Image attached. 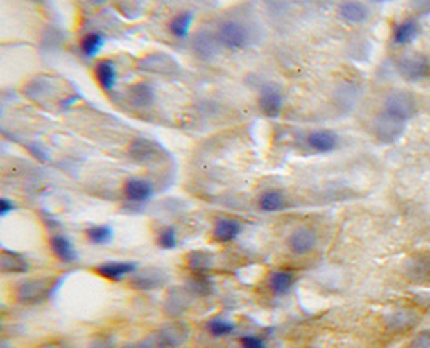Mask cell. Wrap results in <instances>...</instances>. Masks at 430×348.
<instances>
[{
  "label": "cell",
  "instance_id": "cell-26",
  "mask_svg": "<svg viewBox=\"0 0 430 348\" xmlns=\"http://www.w3.org/2000/svg\"><path fill=\"white\" fill-rule=\"evenodd\" d=\"M295 282L293 272L290 271H276L269 279V289L274 293V295H287L292 289Z\"/></svg>",
  "mask_w": 430,
  "mask_h": 348
},
{
  "label": "cell",
  "instance_id": "cell-23",
  "mask_svg": "<svg viewBox=\"0 0 430 348\" xmlns=\"http://www.w3.org/2000/svg\"><path fill=\"white\" fill-rule=\"evenodd\" d=\"M187 266L195 275H207L213 266V255L203 250H195L187 255Z\"/></svg>",
  "mask_w": 430,
  "mask_h": 348
},
{
  "label": "cell",
  "instance_id": "cell-21",
  "mask_svg": "<svg viewBox=\"0 0 430 348\" xmlns=\"http://www.w3.org/2000/svg\"><path fill=\"white\" fill-rule=\"evenodd\" d=\"M50 248L55 253V256L63 263H74L78 260V252L74 250L73 243L68 241V237L62 236V234H55L50 238Z\"/></svg>",
  "mask_w": 430,
  "mask_h": 348
},
{
  "label": "cell",
  "instance_id": "cell-29",
  "mask_svg": "<svg viewBox=\"0 0 430 348\" xmlns=\"http://www.w3.org/2000/svg\"><path fill=\"white\" fill-rule=\"evenodd\" d=\"M86 238L94 245H107L113 241V229L110 226H92L86 229Z\"/></svg>",
  "mask_w": 430,
  "mask_h": 348
},
{
  "label": "cell",
  "instance_id": "cell-17",
  "mask_svg": "<svg viewBox=\"0 0 430 348\" xmlns=\"http://www.w3.org/2000/svg\"><path fill=\"white\" fill-rule=\"evenodd\" d=\"M155 89L147 82H139L128 91V101L136 108H150L155 103Z\"/></svg>",
  "mask_w": 430,
  "mask_h": 348
},
{
  "label": "cell",
  "instance_id": "cell-4",
  "mask_svg": "<svg viewBox=\"0 0 430 348\" xmlns=\"http://www.w3.org/2000/svg\"><path fill=\"white\" fill-rule=\"evenodd\" d=\"M52 279H29L24 281L18 286L17 298L22 303L26 305H33V303L42 302L52 293Z\"/></svg>",
  "mask_w": 430,
  "mask_h": 348
},
{
  "label": "cell",
  "instance_id": "cell-6",
  "mask_svg": "<svg viewBox=\"0 0 430 348\" xmlns=\"http://www.w3.org/2000/svg\"><path fill=\"white\" fill-rule=\"evenodd\" d=\"M168 277L162 270L157 268H145V270L136 271L129 276V286L137 290H155L166 284Z\"/></svg>",
  "mask_w": 430,
  "mask_h": 348
},
{
  "label": "cell",
  "instance_id": "cell-28",
  "mask_svg": "<svg viewBox=\"0 0 430 348\" xmlns=\"http://www.w3.org/2000/svg\"><path fill=\"white\" fill-rule=\"evenodd\" d=\"M105 46V37L100 33H87L81 39V52L87 58H94Z\"/></svg>",
  "mask_w": 430,
  "mask_h": 348
},
{
  "label": "cell",
  "instance_id": "cell-15",
  "mask_svg": "<svg viewBox=\"0 0 430 348\" xmlns=\"http://www.w3.org/2000/svg\"><path fill=\"white\" fill-rule=\"evenodd\" d=\"M240 232H242V225H240L237 220H232V218H219V220L214 223L213 238L219 243H229L236 241Z\"/></svg>",
  "mask_w": 430,
  "mask_h": 348
},
{
  "label": "cell",
  "instance_id": "cell-12",
  "mask_svg": "<svg viewBox=\"0 0 430 348\" xmlns=\"http://www.w3.org/2000/svg\"><path fill=\"white\" fill-rule=\"evenodd\" d=\"M307 143L314 152L331 153L338 147V136L329 129H316V131L308 134Z\"/></svg>",
  "mask_w": 430,
  "mask_h": 348
},
{
  "label": "cell",
  "instance_id": "cell-11",
  "mask_svg": "<svg viewBox=\"0 0 430 348\" xmlns=\"http://www.w3.org/2000/svg\"><path fill=\"white\" fill-rule=\"evenodd\" d=\"M137 271V265L132 261H108L96 268L98 276L108 281H123L126 276H132Z\"/></svg>",
  "mask_w": 430,
  "mask_h": 348
},
{
  "label": "cell",
  "instance_id": "cell-18",
  "mask_svg": "<svg viewBox=\"0 0 430 348\" xmlns=\"http://www.w3.org/2000/svg\"><path fill=\"white\" fill-rule=\"evenodd\" d=\"M0 270L5 275H22L29 270V263L23 255L12 250H2L0 255Z\"/></svg>",
  "mask_w": 430,
  "mask_h": 348
},
{
  "label": "cell",
  "instance_id": "cell-1",
  "mask_svg": "<svg viewBox=\"0 0 430 348\" xmlns=\"http://www.w3.org/2000/svg\"><path fill=\"white\" fill-rule=\"evenodd\" d=\"M381 113L395 121L406 124L418 113V102L409 92L393 91L385 97Z\"/></svg>",
  "mask_w": 430,
  "mask_h": 348
},
{
  "label": "cell",
  "instance_id": "cell-13",
  "mask_svg": "<svg viewBox=\"0 0 430 348\" xmlns=\"http://www.w3.org/2000/svg\"><path fill=\"white\" fill-rule=\"evenodd\" d=\"M123 192L129 200L142 203V202L150 200V198L153 197V186L147 181V179L131 177L124 182Z\"/></svg>",
  "mask_w": 430,
  "mask_h": 348
},
{
  "label": "cell",
  "instance_id": "cell-36",
  "mask_svg": "<svg viewBox=\"0 0 430 348\" xmlns=\"http://www.w3.org/2000/svg\"><path fill=\"white\" fill-rule=\"evenodd\" d=\"M91 348H117V347H114V342H113L112 337L98 336L92 340Z\"/></svg>",
  "mask_w": 430,
  "mask_h": 348
},
{
  "label": "cell",
  "instance_id": "cell-35",
  "mask_svg": "<svg viewBox=\"0 0 430 348\" xmlns=\"http://www.w3.org/2000/svg\"><path fill=\"white\" fill-rule=\"evenodd\" d=\"M242 347L243 348H266V345H264V340L258 336L242 337Z\"/></svg>",
  "mask_w": 430,
  "mask_h": 348
},
{
  "label": "cell",
  "instance_id": "cell-2",
  "mask_svg": "<svg viewBox=\"0 0 430 348\" xmlns=\"http://www.w3.org/2000/svg\"><path fill=\"white\" fill-rule=\"evenodd\" d=\"M216 37L221 47L232 52L242 51L250 42L248 28L242 21H239V19H226V21L219 24Z\"/></svg>",
  "mask_w": 430,
  "mask_h": 348
},
{
  "label": "cell",
  "instance_id": "cell-31",
  "mask_svg": "<svg viewBox=\"0 0 430 348\" xmlns=\"http://www.w3.org/2000/svg\"><path fill=\"white\" fill-rule=\"evenodd\" d=\"M157 242H158L160 248H163V250H173V248H176L178 247V232H176V229H174V227H171V226L163 227V229L158 232Z\"/></svg>",
  "mask_w": 430,
  "mask_h": 348
},
{
  "label": "cell",
  "instance_id": "cell-37",
  "mask_svg": "<svg viewBox=\"0 0 430 348\" xmlns=\"http://www.w3.org/2000/svg\"><path fill=\"white\" fill-rule=\"evenodd\" d=\"M15 208H17V205H15L12 200H8L7 197H3L2 200H0V216H7Z\"/></svg>",
  "mask_w": 430,
  "mask_h": 348
},
{
  "label": "cell",
  "instance_id": "cell-33",
  "mask_svg": "<svg viewBox=\"0 0 430 348\" xmlns=\"http://www.w3.org/2000/svg\"><path fill=\"white\" fill-rule=\"evenodd\" d=\"M123 348H169V347L166 345V342H164V339L158 331V332H155L153 336L147 337V339L136 342V344H129Z\"/></svg>",
  "mask_w": 430,
  "mask_h": 348
},
{
  "label": "cell",
  "instance_id": "cell-5",
  "mask_svg": "<svg viewBox=\"0 0 430 348\" xmlns=\"http://www.w3.org/2000/svg\"><path fill=\"white\" fill-rule=\"evenodd\" d=\"M258 105L263 115H266L268 118H277L284 108V96L281 87L276 86V84H264L259 89Z\"/></svg>",
  "mask_w": 430,
  "mask_h": 348
},
{
  "label": "cell",
  "instance_id": "cell-24",
  "mask_svg": "<svg viewBox=\"0 0 430 348\" xmlns=\"http://www.w3.org/2000/svg\"><path fill=\"white\" fill-rule=\"evenodd\" d=\"M195 19V15L192 12H182L178 13L171 21H169V33L176 39H186L191 33V26Z\"/></svg>",
  "mask_w": 430,
  "mask_h": 348
},
{
  "label": "cell",
  "instance_id": "cell-32",
  "mask_svg": "<svg viewBox=\"0 0 430 348\" xmlns=\"http://www.w3.org/2000/svg\"><path fill=\"white\" fill-rule=\"evenodd\" d=\"M208 327V332L214 337H226L229 334H232L234 331H236V326L232 324L231 321H224V320H219V317H216V320H212L207 324Z\"/></svg>",
  "mask_w": 430,
  "mask_h": 348
},
{
  "label": "cell",
  "instance_id": "cell-19",
  "mask_svg": "<svg viewBox=\"0 0 430 348\" xmlns=\"http://www.w3.org/2000/svg\"><path fill=\"white\" fill-rule=\"evenodd\" d=\"M96 78L103 91L112 92L118 81V69L112 60H102L96 67Z\"/></svg>",
  "mask_w": 430,
  "mask_h": 348
},
{
  "label": "cell",
  "instance_id": "cell-25",
  "mask_svg": "<svg viewBox=\"0 0 430 348\" xmlns=\"http://www.w3.org/2000/svg\"><path fill=\"white\" fill-rule=\"evenodd\" d=\"M189 303H191V298H189L186 290L173 289L171 292H169V297L166 300V305H164V310H166L168 315L179 316L187 310Z\"/></svg>",
  "mask_w": 430,
  "mask_h": 348
},
{
  "label": "cell",
  "instance_id": "cell-16",
  "mask_svg": "<svg viewBox=\"0 0 430 348\" xmlns=\"http://www.w3.org/2000/svg\"><path fill=\"white\" fill-rule=\"evenodd\" d=\"M338 17L348 24H363L369 18V8L359 2H343L338 5Z\"/></svg>",
  "mask_w": 430,
  "mask_h": 348
},
{
  "label": "cell",
  "instance_id": "cell-8",
  "mask_svg": "<svg viewBox=\"0 0 430 348\" xmlns=\"http://www.w3.org/2000/svg\"><path fill=\"white\" fill-rule=\"evenodd\" d=\"M164 155L162 146L148 139H136L129 147V157L137 163H153Z\"/></svg>",
  "mask_w": 430,
  "mask_h": 348
},
{
  "label": "cell",
  "instance_id": "cell-22",
  "mask_svg": "<svg viewBox=\"0 0 430 348\" xmlns=\"http://www.w3.org/2000/svg\"><path fill=\"white\" fill-rule=\"evenodd\" d=\"M419 31H421V28H419V23L416 19H404V21L398 23L393 29V42L397 44V46L411 44L414 39L419 36Z\"/></svg>",
  "mask_w": 430,
  "mask_h": 348
},
{
  "label": "cell",
  "instance_id": "cell-10",
  "mask_svg": "<svg viewBox=\"0 0 430 348\" xmlns=\"http://www.w3.org/2000/svg\"><path fill=\"white\" fill-rule=\"evenodd\" d=\"M374 131H376V136L379 141L390 143L403 136L404 124L399 121H395V119L388 118V116H385L384 113H379L376 121H374Z\"/></svg>",
  "mask_w": 430,
  "mask_h": 348
},
{
  "label": "cell",
  "instance_id": "cell-20",
  "mask_svg": "<svg viewBox=\"0 0 430 348\" xmlns=\"http://www.w3.org/2000/svg\"><path fill=\"white\" fill-rule=\"evenodd\" d=\"M160 334L166 342L169 348H179L186 344L189 339V327L184 322H173L160 329Z\"/></svg>",
  "mask_w": 430,
  "mask_h": 348
},
{
  "label": "cell",
  "instance_id": "cell-3",
  "mask_svg": "<svg viewBox=\"0 0 430 348\" xmlns=\"http://www.w3.org/2000/svg\"><path fill=\"white\" fill-rule=\"evenodd\" d=\"M397 69L408 82H421L430 76V60L424 53H408L398 60Z\"/></svg>",
  "mask_w": 430,
  "mask_h": 348
},
{
  "label": "cell",
  "instance_id": "cell-34",
  "mask_svg": "<svg viewBox=\"0 0 430 348\" xmlns=\"http://www.w3.org/2000/svg\"><path fill=\"white\" fill-rule=\"evenodd\" d=\"M409 348H430V331H424L414 337Z\"/></svg>",
  "mask_w": 430,
  "mask_h": 348
},
{
  "label": "cell",
  "instance_id": "cell-7",
  "mask_svg": "<svg viewBox=\"0 0 430 348\" xmlns=\"http://www.w3.org/2000/svg\"><path fill=\"white\" fill-rule=\"evenodd\" d=\"M287 245L290 248V252L295 253V255L303 256L311 253L314 248L318 245V236L316 232L309 227H297L292 234H290Z\"/></svg>",
  "mask_w": 430,
  "mask_h": 348
},
{
  "label": "cell",
  "instance_id": "cell-27",
  "mask_svg": "<svg viewBox=\"0 0 430 348\" xmlns=\"http://www.w3.org/2000/svg\"><path fill=\"white\" fill-rule=\"evenodd\" d=\"M259 208H261L263 211H268V213H274V211H281L286 208L287 205V200H286V195H284L282 192L279 191H268L261 193V197H259Z\"/></svg>",
  "mask_w": 430,
  "mask_h": 348
},
{
  "label": "cell",
  "instance_id": "cell-14",
  "mask_svg": "<svg viewBox=\"0 0 430 348\" xmlns=\"http://www.w3.org/2000/svg\"><path fill=\"white\" fill-rule=\"evenodd\" d=\"M419 322V316L414 310H408V308H402V310H395L390 313L387 317V326L390 331L393 332H406L413 329Z\"/></svg>",
  "mask_w": 430,
  "mask_h": 348
},
{
  "label": "cell",
  "instance_id": "cell-9",
  "mask_svg": "<svg viewBox=\"0 0 430 348\" xmlns=\"http://www.w3.org/2000/svg\"><path fill=\"white\" fill-rule=\"evenodd\" d=\"M219 44L218 37L209 31H198L192 39V51L195 55L202 60H212L219 53Z\"/></svg>",
  "mask_w": 430,
  "mask_h": 348
},
{
  "label": "cell",
  "instance_id": "cell-30",
  "mask_svg": "<svg viewBox=\"0 0 430 348\" xmlns=\"http://www.w3.org/2000/svg\"><path fill=\"white\" fill-rule=\"evenodd\" d=\"M213 289L212 281L208 279L207 275H195L191 281H189V290L195 295H208Z\"/></svg>",
  "mask_w": 430,
  "mask_h": 348
},
{
  "label": "cell",
  "instance_id": "cell-38",
  "mask_svg": "<svg viewBox=\"0 0 430 348\" xmlns=\"http://www.w3.org/2000/svg\"><path fill=\"white\" fill-rule=\"evenodd\" d=\"M39 348H71V347L63 344V342H49V344H44Z\"/></svg>",
  "mask_w": 430,
  "mask_h": 348
}]
</instances>
